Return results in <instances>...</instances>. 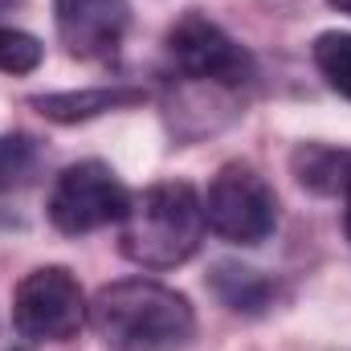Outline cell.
Listing matches in <instances>:
<instances>
[{
  "label": "cell",
  "mask_w": 351,
  "mask_h": 351,
  "mask_svg": "<svg viewBox=\"0 0 351 351\" xmlns=\"http://www.w3.org/2000/svg\"><path fill=\"white\" fill-rule=\"evenodd\" d=\"M29 168H33V139H25V135L0 139V188L21 184Z\"/></svg>",
  "instance_id": "obj_13"
},
{
  "label": "cell",
  "mask_w": 351,
  "mask_h": 351,
  "mask_svg": "<svg viewBox=\"0 0 351 351\" xmlns=\"http://www.w3.org/2000/svg\"><path fill=\"white\" fill-rule=\"evenodd\" d=\"M123 254L143 269H176L184 265L204 241V200L192 184L168 180L152 184L131 196L127 217L119 221Z\"/></svg>",
  "instance_id": "obj_2"
},
{
  "label": "cell",
  "mask_w": 351,
  "mask_h": 351,
  "mask_svg": "<svg viewBox=\"0 0 351 351\" xmlns=\"http://www.w3.org/2000/svg\"><path fill=\"white\" fill-rule=\"evenodd\" d=\"M41 41L25 29H8L0 25V70L4 74H33L41 66Z\"/></svg>",
  "instance_id": "obj_12"
},
{
  "label": "cell",
  "mask_w": 351,
  "mask_h": 351,
  "mask_svg": "<svg viewBox=\"0 0 351 351\" xmlns=\"http://www.w3.org/2000/svg\"><path fill=\"white\" fill-rule=\"evenodd\" d=\"M343 229H348V241H351V192H348V208H343Z\"/></svg>",
  "instance_id": "obj_15"
},
{
  "label": "cell",
  "mask_w": 351,
  "mask_h": 351,
  "mask_svg": "<svg viewBox=\"0 0 351 351\" xmlns=\"http://www.w3.org/2000/svg\"><path fill=\"white\" fill-rule=\"evenodd\" d=\"M327 4H331L335 12H348V16H351V0H327Z\"/></svg>",
  "instance_id": "obj_14"
},
{
  "label": "cell",
  "mask_w": 351,
  "mask_h": 351,
  "mask_svg": "<svg viewBox=\"0 0 351 351\" xmlns=\"http://www.w3.org/2000/svg\"><path fill=\"white\" fill-rule=\"evenodd\" d=\"M204 200V225L233 245H262L278 229V196L250 164H225L213 176Z\"/></svg>",
  "instance_id": "obj_3"
},
{
  "label": "cell",
  "mask_w": 351,
  "mask_h": 351,
  "mask_svg": "<svg viewBox=\"0 0 351 351\" xmlns=\"http://www.w3.org/2000/svg\"><path fill=\"white\" fill-rule=\"evenodd\" d=\"M290 168L302 188L319 196H348L351 192V152L327 143H302L290 156Z\"/></svg>",
  "instance_id": "obj_8"
},
{
  "label": "cell",
  "mask_w": 351,
  "mask_h": 351,
  "mask_svg": "<svg viewBox=\"0 0 351 351\" xmlns=\"http://www.w3.org/2000/svg\"><path fill=\"white\" fill-rule=\"evenodd\" d=\"M53 21L70 58L102 62V58H114V49L123 45V33L131 25V4L127 0H53Z\"/></svg>",
  "instance_id": "obj_7"
},
{
  "label": "cell",
  "mask_w": 351,
  "mask_h": 351,
  "mask_svg": "<svg viewBox=\"0 0 351 351\" xmlns=\"http://www.w3.org/2000/svg\"><path fill=\"white\" fill-rule=\"evenodd\" d=\"M168 58L184 78L208 86L229 90L254 78V58L204 12H184L168 29Z\"/></svg>",
  "instance_id": "obj_6"
},
{
  "label": "cell",
  "mask_w": 351,
  "mask_h": 351,
  "mask_svg": "<svg viewBox=\"0 0 351 351\" xmlns=\"http://www.w3.org/2000/svg\"><path fill=\"white\" fill-rule=\"evenodd\" d=\"M208 286L237 315H265L278 302V282L274 278H265L258 269H245V265H233V262L217 265L208 274Z\"/></svg>",
  "instance_id": "obj_9"
},
{
  "label": "cell",
  "mask_w": 351,
  "mask_h": 351,
  "mask_svg": "<svg viewBox=\"0 0 351 351\" xmlns=\"http://www.w3.org/2000/svg\"><path fill=\"white\" fill-rule=\"evenodd\" d=\"M311 53L327 86L351 102V33H319Z\"/></svg>",
  "instance_id": "obj_11"
},
{
  "label": "cell",
  "mask_w": 351,
  "mask_h": 351,
  "mask_svg": "<svg viewBox=\"0 0 351 351\" xmlns=\"http://www.w3.org/2000/svg\"><path fill=\"white\" fill-rule=\"evenodd\" d=\"M86 323V298L66 265H41L12 294V327L33 343H66Z\"/></svg>",
  "instance_id": "obj_5"
},
{
  "label": "cell",
  "mask_w": 351,
  "mask_h": 351,
  "mask_svg": "<svg viewBox=\"0 0 351 351\" xmlns=\"http://www.w3.org/2000/svg\"><path fill=\"white\" fill-rule=\"evenodd\" d=\"M131 102H143V90L94 86V90H66V94H37L33 98V106L45 119H53V123H82V119L119 110V106H131Z\"/></svg>",
  "instance_id": "obj_10"
},
{
  "label": "cell",
  "mask_w": 351,
  "mask_h": 351,
  "mask_svg": "<svg viewBox=\"0 0 351 351\" xmlns=\"http://www.w3.org/2000/svg\"><path fill=\"white\" fill-rule=\"evenodd\" d=\"M90 319L114 351H176L196 335L192 302L152 278L102 286L90 302Z\"/></svg>",
  "instance_id": "obj_1"
},
{
  "label": "cell",
  "mask_w": 351,
  "mask_h": 351,
  "mask_svg": "<svg viewBox=\"0 0 351 351\" xmlns=\"http://www.w3.org/2000/svg\"><path fill=\"white\" fill-rule=\"evenodd\" d=\"M45 208H49L53 229L78 237V233L119 225L131 208V192L123 188V180L114 176L110 164L82 160V164H70L66 172H58Z\"/></svg>",
  "instance_id": "obj_4"
}]
</instances>
